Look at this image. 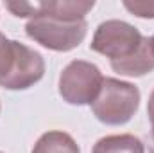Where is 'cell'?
<instances>
[{
  "label": "cell",
  "mask_w": 154,
  "mask_h": 153,
  "mask_svg": "<svg viewBox=\"0 0 154 153\" xmlns=\"http://www.w3.org/2000/svg\"><path fill=\"white\" fill-rule=\"evenodd\" d=\"M0 153H2V151H0Z\"/></svg>",
  "instance_id": "9a60e30c"
},
{
  "label": "cell",
  "mask_w": 154,
  "mask_h": 153,
  "mask_svg": "<svg viewBox=\"0 0 154 153\" xmlns=\"http://www.w3.org/2000/svg\"><path fill=\"white\" fill-rule=\"evenodd\" d=\"M111 69L120 76H129V77H140L145 76L154 70V50L151 45V38L143 36V41L140 45V49L120 61H109Z\"/></svg>",
  "instance_id": "52a82bcc"
},
{
  "label": "cell",
  "mask_w": 154,
  "mask_h": 153,
  "mask_svg": "<svg viewBox=\"0 0 154 153\" xmlns=\"http://www.w3.org/2000/svg\"><path fill=\"white\" fill-rule=\"evenodd\" d=\"M149 153H154V128L151 130V135H149Z\"/></svg>",
  "instance_id": "4fadbf2b"
},
{
  "label": "cell",
  "mask_w": 154,
  "mask_h": 153,
  "mask_svg": "<svg viewBox=\"0 0 154 153\" xmlns=\"http://www.w3.org/2000/svg\"><path fill=\"white\" fill-rule=\"evenodd\" d=\"M124 7L138 18H154V0H125Z\"/></svg>",
  "instance_id": "8fae6325"
},
{
  "label": "cell",
  "mask_w": 154,
  "mask_h": 153,
  "mask_svg": "<svg viewBox=\"0 0 154 153\" xmlns=\"http://www.w3.org/2000/svg\"><path fill=\"white\" fill-rule=\"evenodd\" d=\"M91 153H145V146L131 133L106 135L95 142Z\"/></svg>",
  "instance_id": "ba28073f"
},
{
  "label": "cell",
  "mask_w": 154,
  "mask_h": 153,
  "mask_svg": "<svg viewBox=\"0 0 154 153\" xmlns=\"http://www.w3.org/2000/svg\"><path fill=\"white\" fill-rule=\"evenodd\" d=\"M14 49H16V58L13 70L4 81H0V86L7 90H27L43 77L45 60L38 50L16 40H14Z\"/></svg>",
  "instance_id": "8992f818"
},
{
  "label": "cell",
  "mask_w": 154,
  "mask_h": 153,
  "mask_svg": "<svg viewBox=\"0 0 154 153\" xmlns=\"http://www.w3.org/2000/svg\"><path fill=\"white\" fill-rule=\"evenodd\" d=\"M88 24L86 20H61L52 16L31 18L25 25V34L45 49L56 52H68L79 47L86 38Z\"/></svg>",
  "instance_id": "7a4b0ae2"
},
{
  "label": "cell",
  "mask_w": 154,
  "mask_h": 153,
  "mask_svg": "<svg viewBox=\"0 0 154 153\" xmlns=\"http://www.w3.org/2000/svg\"><path fill=\"white\" fill-rule=\"evenodd\" d=\"M104 76L100 69L90 61L74 60L59 76V96L68 105H91L102 86Z\"/></svg>",
  "instance_id": "3957f363"
},
{
  "label": "cell",
  "mask_w": 154,
  "mask_h": 153,
  "mask_svg": "<svg viewBox=\"0 0 154 153\" xmlns=\"http://www.w3.org/2000/svg\"><path fill=\"white\" fill-rule=\"evenodd\" d=\"M147 114H149V121H151V124H152V128H154V90L151 92V96H149V103H147Z\"/></svg>",
  "instance_id": "7c38bea8"
},
{
  "label": "cell",
  "mask_w": 154,
  "mask_h": 153,
  "mask_svg": "<svg viewBox=\"0 0 154 153\" xmlns=\"http://www.w3.org/2000/svg\"><path fill=\"white\" fill-rule=\"evenodd\" d=\"M142 41L143 36L134 25L124 20H106L95 29L90 49L109 58V61H120L133 56Z\"/></svg>",
  "instance_id": "277c9868"
},
{
  "label": "cell",
  "mask_w": 154,
  "mask_h": 153,
  "mask_svg": "<svg viewBox=\"0 0 154 153\" xmlns=\"http://www.w3.org/2000/svg\"><path fill=\"white\" fill-rule=\"evenodd\" d=\"M31 153H81V150L70 133L52 130L39 137Z\"/></svg>",
  "instance_id": "9c48e42d"
},
{
  "label": "cell",
  "mask_w": 154,
  "mask_h": 153,
  "mask_svg": "<svg viewBox=\"0 0 154 153\" xmlns=\"http://www.w3.org/2000/svg\"><path fill=\"white\" fill-rule=\"evenodd\" d=\"M151 45H152V50H154V36L151 38Z\"/></svg>",
  "instance_id": "5bb4252c"
},
{
  "label": "cell",
  "mask_w": 154,
  "mask_h": 153,
  "mask_svg": "<svg viewBox=\"0 0 154 153\" xmlns=\"http://www.w3.org/2000/svg\"><path fill=\"white\" fill-rule=\"evenodd\" d=\"M95 5L93 0H48V2H7L9 9L18 18H36V16H52L61 20H84L88 11Z\"/></svg>",
  "instance_id": "5b68a950"
},
{
  "label": "cell",
  "mask_w": 154,
  "mask_h": 153,
  "mask_svg": "<svg viewBox=\"0 0 154 153\" xmlns=\"http://www.w3.org/2000/svg\"><path fill=\"white\" fill-rule=\"evenodd\" d=\"M93 115L108 126H120L133 119L140 106V90L129 81L104 77L102 86L90 105Z\"/></svg>",
  "instance_id": "6da1fadb"
},
{
  "label": "cell",
  "mask_w": 154,
  "mask_h": 153,
  "mask_svg": "<svg viewBox=\"0 0 154 153\" xmlns=\"http://www.w3.org/2000/svg\"><path fill=\"white\" fill-rule=\"evenodd\" d=\"M16 58V49H14V40L5 38L0 33V81L11 74L13 65Z\"/></svg>",
  "instance_id": "30bf717a"
}]
</instances>
